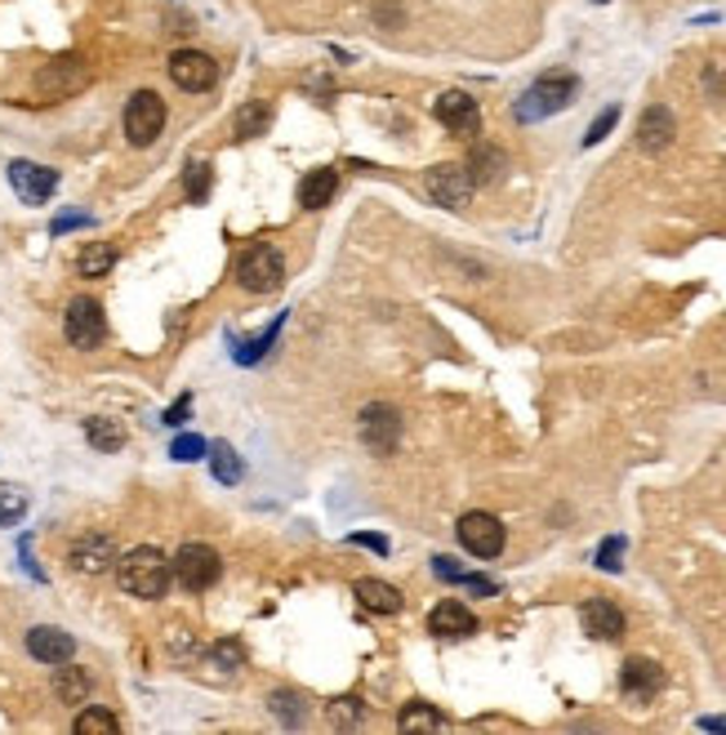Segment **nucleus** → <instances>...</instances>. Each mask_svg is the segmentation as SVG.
Here are the masks:
<instances>
[{
	"mask_svg": "<svg viewBox=\"0 0 726 735\" xmlns=\"http://www.w3.org/2000/svg\"><path fill=\"white\" fill-rule=\"evenodd\" d=\"M424 187H428V196L437 200V206L464 210L469 196H473V187H477V179H473L469 165H433V170L424 174Z\"/></svg>",
	"mask_w": 726,
	"mask_h": 735,
	"instance_id": "6e6552de",
	"label": "nucleus"
},
{
	"mask_svg": "<svg viewBox=\"0 0 726 735\" xmlns=\"http://www.w3.org/2000/svg\"><path fill=\"white\" fill-rule=\"evenodd\" d=\"M90 219L85 215H62V219H54V232H72V228H85Z\"/></svg>",
	"mask_w": 726,
	"mask_h": 735,
	"instance_id": "a19ab883",
	"label": "nucleus"
},
{
	"mask_svg": "<svg viewBox=\"0 0 726 735\" xmlns=\"http://www.w3.org/2000/svg\"><path fill=\"white\" fill-rule=\"evenodd\" d=\"M673 134H678L673 112H669L665 103H650V107L642 112V120H637V148H642V152H665V148L673 143Z\"/></svg>",
	"mask_w": 726,
	"mask_h": 735,
	"instance_id": "dca6fc26",
	"label": "nucleus"
},
{
	"mask_svg": "<svg viewBox=\"0 0 726 735\" xmlns=\"http://www.w3.org/2000/svg\"><path fill=\"white\" fill-rule=\"evenodd\" d=\"M620 687H624L629 700H655L659 691H665V668H659L655 659L633 655V659H624V668H620Z\"/></svg>",
	"mask_w": 726,
	"mask_h": 735,
	"instance_id": "4468645a",
	"label": "nucleus"
},
{
	"mask_svg": "<svg viewBox=\"0 0 726 735\" xmlns=\"http://www.w3.org/2000/svg\"><path fill=\"white\" fill-rule=\"evenodd\" d=\"M223 575V558L210 549V544H183L174 553V579L187 588V593H206L215 588Z\"/></svg>",
	"mask_w": 726,
	"mask_h": 735,
	"instance_id": "39448f33",
	"label": "nucleus"
},
{
	"mask_svg": "<svg viewBox=\"0 0 726 735\" xmlns=\"http://www.w3.org/2000/svg\"><path fill=\"white\" fill-rule=\"evenodd\" d=\"M353 593L361 597V607H370V611H379V616H397L402 611V593L392 588V584H383V579H357L353 584Z\"/></svg>",
	"mask_w": 726,
	"mask_h": 735,
	"instance_id": "aec40b11",
	"label": "nucleus"
},
{
	"mask_svg": "<svg viewBox=\"0 0 726 735\" xmlns=\"http://www.w3.org/2000/svg\"><path fill=\"white\" fill-rule=\"evenodd\" d=\"M353 544L374 549V553H388V540H383V535H353Z\"/></svg>",
	"mask_w": 726,
	"mask_h": 735,
	"instance_id": "ea45409f",
	"label": "nucleus"
},
{
	"mask_svg": "<svg viewBox=\"0 0 726 735\" xmlns=\"http://www.w3.org/2000/svg\"><path fill=\"white\" fill-rule=\"evenodd\" d=\"M433 116H437L450 134H459V139H469V134H477V125H482L477 99H469L464 90H446V94L433 103Z\"/></svg>",
	"mask_w": 726,
	"mask_h": 735,
	"instance_id": "9d476101",
	"label": "nucleus"
},
{
	"mask_svg": "<svg viewBox=\"0 0 726 735\" xmlns=\"http://www.w3.org/2000/svg\"><path fill=\"white\" fill-rule=\"evenodd\" d=\"M215 659H219L223 668H241V664H245V651H241V642H219V646H215Z\"/></svg>",
	"mask_w": 726,
	"mask_h": 735,
	"instance_id": "f704fd0d",
	"label": "nucleus"
},
{
	"mask_svg": "<svg viewBox=\"0 0 726 735\" xmlns=\"http://www.w3.org/2000/svg\"><path fill=\"white\" fill-rule=\"evenodd\" d=\"M459 584H464L469 593H482V597L495 593V579H486V575H459Z\"/></svg>",
	"mask_w": 726,
	"mask_h": 735,
	"instance_id": "4c0bfd02",
	"label": "nucleus"
},
{
	"mask_svg": "<svg viewBox=\"0 0 726 735\" xmlns=\"http://www.w3.org/2000/svg\"><path fill=\"white\" fill-rule=\"evenodd\" d=\"M206 459H210V468H215V478H219L223 486H237V482L245 478V463H241V455H237V450H232L228 441H215Z\"/></svg>",
	"mask_w": 726,
	"mask_h": 735,
	"instance_id": "5701e85b",
	"label": "nucleus"
},
{
	"mask_svg": "<svg viewBox=\"0 0 726 735\" xmlns=\"http://www.w3.org/2000/svg\"><path fill=\"white\" fill-rule=\"evenodd\" d=\"M237 282L250 290V295H273L281 282H286V259L273 250V245H250L237 263Z\"/></svg>",
	"mask_w": 726,
	"mask_h": 735,
	"instance_id": "20e7f679",
	"label": "nucleus"
},
{
	"mask_svg": "<svg viewBox=\"0 0 726 735\" xmlns=\"http://www.w3.org/2000/svg\"><path fill=\"white\" fill-rule=\"evenodd\" d=\"M374 19H388V23H402V10H397V5H374Z\"/></svg>",
	"mask_w": 726,
	"mask_h": 735,
	"instance_id": "79ce46f5",
	"label": "nucleus"
},
{
	"mask_svg": "<svg viewBox=\"0 0 726 735\" xmlns=\"http://www.w3.org/2000/svg\"><path fill=\"white\" fill-rule=\"evenodd\" d=\"M116 540L112 535H81V540L72 544V566L81 571V575H103V571H112L116 566Z\"/></svg>",
	"mask_w": 726,
	"mask_h": 735,
	"instance_id": "f3484780",
	"label": "nucleus"
},
{
	"mask_svg": "<svg viewBox=\"0 0 726 735\" xmlns=\"http://www.w3.org/2000/svg\"><path fill=\"white\" fill-rule=\"evenodd\" d=\"M85 437H90L94 450H107V455L125 446V428H120L116 420H103V415H99V420H85Z\"/></svg>",
	"mask_w": 726,
	"mask_h": 735,
	"instance_id": "bb28decb",
	"label": "nucleus"
},
{
	"mask_svg": "<svg viewBox=\"0 0 726 735\" xmlns=\"http://www.w3.org/2000/svg\"><path fill=\"white\" fill-rule=\"evenodd\" d=\"M397 437H402V415L392 406H366L361 411V441L374 455H392L397 450Z\"/></svg>",
	"mask_w": 726,
	"mask_h": 735,
	"instance_id": "f8f14e48",
	"label": "nucleus"
},
{
	"mask_svg": "<svg viewBox=\"0 0 726 735\" xmlns=\"http://www.w3.org/2000/svg\"><path fill=\"white\" fill-rule=\"evenodd\" d=\"M397 726H402V731L411 735V731H446L450 722H446V717H441V713H437L433 704H424V700H415V704H406V709H402V717H397Z\"/></svg>",
	"mask_w": 726,
	"mask_h": 735,
	"instance_id": "b1692460",
	"label": "nucleus"
},
{
	"mask_svg": "<svg viewBox=\"0 0 726 735\" xmlns=\"http://www.w3.org/2000/svg\"><path fill=\"white\" fill-rule=\"evenodd\" d=\"M62 334H68V344L81 348V353H94L103 340H107V317L94 299H72L68 303V317H62Z\"/></svg>",
	"mask_w": 726,
	"mask_h": 735,
	"instance_id": "0eeeda50",
	"label": "nucleus"
},
{
	"mask_svg": "<svg viewBox=\"0 0 726 735\" xmlns=\"http://www.w3.org/2000/svg\"><path fill=\"white\" fill-rule=\"evenodd\" d=\"M579 620H584V633H588V638H598V642H615V638H624V611L615 607V601H607V597L584 601V607H579Z\"/></svg>",
	"mask_w": 726,
	"mask_h": 735,
	"instance_id": "2eb2a0df",
	"label": "nucleus"
},
{
	"mask_svg": "<svg viewBox=\"0 0 726 735\" xmlns=\"http://www.w3.org/2000/svg\"><path fill=\"white\" fill-rule=\"evenodd\" d=\"M27 651H32V659L58 668V664H68V659L77 655V638L62 633V629H54V624H41V629L27 633Z\"/></svg>",
	"mask_w": 726,
	"mask_h": 735,
	"instance_id": "a211bd4d",
	"label": "nucleus"
},
{
	"mask_svg": "<svg viewBox=\"0 0 726 735\" xmlns=\"http://www.w3.org/2000/svg\"><path fill=\"white\" fill-rule=\"evenodd\" d=\"M268 704H273V709H277V713H281V717L290 722V726L299 722V709H295V704H299V696H295V691H277V696H273Z\"/></svg>",
	"mask_w": 726,
	"mask_h": 735,
	"instance_id": "c9c22d12",
	"label": "nucleus"
},
{
	"mask_svg": "<svg viewBox=\"0 0 726 735\" xmlns=\"http://www.w3.org/2000/svg\"><path fill=\"white\" fill-rule=\"evenodd\" d=\"M116 579H120V588H125L129 597L157 601V597H165V588H170V579H174V562H170L161 549L139 544V549H129V553L116 558Z\"/></svg>",
	"mask_w": 726,
	"mask_h": 735,
	"instance_id": "f257e3e1",
	"label": "nucleus"
},
{
	"mask_svg": "<svg viewBox=\"0 0 726 735\" xmlns=\"http://www.w3.org/2000/svg\"><path fill=\"white\" fill-rule=\"evenodd\" d=\"M433 571H437L441 579H454V584H459V575H464V571L454 566V558H433Z\"/></svg>",
	"mask_w": 726,
	"mask_h": 735,
	"instance_id": "58836bf2",
	"label": "nucleus"
},
{
	"mask_svg": "<svg viewBox=\"0 0 726 735\" xmlns=\"http://www.w3.org/2000/svg\"><path fill=\"white\" fill-rule=\"evenodd\" d=\"M187 411H192V392H183V397L174 401V406L165 411V424H170V428H178V424L187 420Z\"/></svg>",
	"mask_w": 726,
	"mask_h": 735,
	"instance_id": "e433bc0d",
	"label": "nucleus"
},
{
	"mask_svg": "<svg viewBox=\"0 0 726 735\" xmlns=\"http://www.w3.org/2000/svg\"><path fill=\"white\" fill-rule=\"evenodd\" d=\"M428 633H437V638H473L477 633V616L464 607V601L446 597V601H437L433 616H428Z\"/></svg>",
	"mask_w": 726,
	"mask_h": 735,
	"instance_id": "6ab92c4d",
	"label": "nucleus"
},
{
	"mask_svg": "<svg viewBox=\"0 0 726 735\" xmlns=\"http://www.w3.org/2000/svg\"><path fill=\"white\" fill-rule=\"evenodd\" d=\"M183 187H187V200H206V192H210V161H192L187 174H183Z\"/></svg>",
	"mask_w": 726,
	"mask_h": 735,
	"instance_id": "c756f323",
	"label": "nucleus"
},
{
	"mask_svg": "<svg viewBox=\"0 0 726 735\" xmlns=\"http://www.w3.org/2000/svg\"><path fill=\"white\" fill-rule=\"evenodd\" d=\"M170 81L178 90H187V94H206L219 81V62L210 54H201V49H174L170 54Z\"/></svg>",
	"mask_w": 726,
	"mask_h": 735,
	"instance_id": "1a4fd4ad",
	"label": "nucleus"
},
{
	"mask_svg": "<svg viewBox=\"0 0 726 735\" xmlns=\"http://www.w3.org/2000/svg\"><path fill=\"white\" fill-rule=\"evenodd\" d=\"M72 731H77V735H116L120 722H116L107 709H81L77 722H72Z\"/></svg>",
	"mask_w": 726,
	"mask_h": 735,
	"instance_id": "cd10ccee",
	"label": "nucleus"
},
{
	"mask_svg": "<svg viewBox=\"0 0 726 735\" xmlns=\"http://www.w3.org/2000/svg\"><path fill=\"white\" fill-rule=\"evenodd\" d=\"M624 549H629V544H624V535H611V540H607V544L598 549V566L615 575V571L624 566Z\"/></svg>",
	"mask_w": 726,
	"mask_h": 735,
	"instance_id": "2f4dec72",
	"label": "nucleus"
},
{
	"mask_svg": "<svg viewBox=\"0 0 726 735\" xmlns=\"http://www.w3.org/2000/svg\"><path fill=\"white\" fill-rule=\"evenodd\" d=\"M704 731H726V717H700Z\"/></svg>",
	"mask_w": 726,
	"mask_h": 735,
	"instance_id": "37998d69",
	"label": "nucleus"
},
{
	"mask_svg": "<svg viewBox=\"0 0 726 735\" xmlns=\"http://www.w3.org/2000/svg\"><path fill=\"white\" fill-rule=\"evenodd\" d=\"M575 90H579V81H575L571 72H549V77H540L531 90H526V94L517 99L512 116H517L521 125L544 120V116H553V112L571 107V103H575Z\"/></svg>",
	"mask_w": 726,
	"mask_h": 735,
	"instance_id": "f03ea898",
	"label": "nucleus"
},
{
	"mask_svg": "<svg viewBox=\"0 0 726 735\" xmlns=\"http://www.w3.org/2000/svg\"><path fill=\"white\" fill-rule=\"evenodd\" d=\"M165 129V99L157 90H139L125 103V139L135 148H152Z\"/></svg>",
	"mask_w": 726,
	"mask_h": 735,
	"instance_id": "7ed1b4c3",
	"label": "nucleus"
},
{
	"mask_svg": "<svg viewBox=\"0 0 726 735\" xmlns=\"http://www.w3.org/2000/svg\"><path fill=\"white\" fill-rule=\"evenodd\" d=\"M268 120H273V107H268V103H245V107L237 112L232 129H237V139H258V134L268 129Z\"/></svg>",
	"mask_w": 726,
	"mask_h": 735,
	"instance_id": "393cba45",
	"label": "nucleus"
},
{
	"mask_svg": "<svg viewBox=\"0 0 726 735\" xmlns=\"http://www.w3.org/2000/svg\"><path fill=\"white\" fill-rule=\"evenodd\" d=\"M170 455H174L178 463H192V459H206V455H210V441H206V437H196V433H183V437H174Z\"/></svg>",
	"mask_w": 726,
	"mask_h": 735,
	"instance_id": "7c9ffc66",
	"label": "nucleus"
},
{
	"mask_svg": "<svg viewBox=\"0 0 726 735\" xmlns=\"http://www.w3.org/2000/svg\"><path fill=\"white\" fill-rule=\"evenodd\" d=\"M23 508H27V499H23L19 491H10V486H0V526H10V521H19V517H23Z\"/></svg>",
	"mask_w": 726,
	"mask_h": 735,
	"instance_id": "72a5a7b5",
	"label": "nucleus"
},
{
	"mask_svg": "<svg viewBox=\"0 0 726 735\" xmlns=\"http://www.w3.org/2000/svg\"><path fill=\"white\" fill-rule=\"evenodd\" d=\"M90 691H94V682H90L85 668H77L72 659H68V664H58V674H54V696H58L62 704H85Z\"/></svg>",
	"mask_w": 726,
	"mask_h": 735,
	"instance_id": "412c9836",
	"label": "nucleus"
},
{
	"mask_svg": "<svg viewBox=\"0 0 726 735\" xmlns=\"http://www.w3.org/2000/svg\"><path fill=\"white\" fill-rule=\"evenodd\" d=\"M615 120H620V107L611 103V107H607V112H602L598 120H592V125H588V134H584V148H592V143H602V139H607V134L615 129Z\"/></svg>",
	"mask_w": 726,
	"mask_h": 735,
	"instance_id": "473e14b6",
	"label": "nucleus"
},
{
	"mask_svg": "<svg viewBox=\"0 0 726 735\" xmlns=\"http://www.w3.org/2000/svg\"><path fill=\"white\" fill-rule=\"evenodd\" d=\"M112 263H116V250H112L107 241H90V245L81 250V259H77L81 277H107V273H112Z\"/></svg>",
	"mask_w": 726,
	"mask_h": 735,
	"instance_id": "a878e982",
	"label": "nucleus"
},
{
	"mask_svg": "<svg viewBox=\"0 0 726 735\" xmlns=\"http://www.w3.org/2000/svg\"><path fill=\"white\" fill-rule=\"evenodd\" d=\"M469 170H473L477 183H495L504 174V152L499 148H477L473 161H469Z\"/></svg>",
	"mask_w": 726,
	"mask_h": 735,
	"instance_id": "c85d7f7f",
	"label": "nucleus"
},
{
	"mask_svg": "<svg viewBox=\"0 0 726 735\" xmlns=\"http://www.w3.org/2000/svg\"><path fill=\"white\" fill-rule=\"evenodd\" d=\"M454 535H459V544H464L473 558H482V562L499 558L504 544H508L504 521L491 517V513H464V517H459V526H454Z\"/></svg>",
	"mask_w": 726,
	"mask_h": 735,
	"instance_id": "423d86ee",
	"label": "nucleus"
},
{
	"mask_svg": "<svg viewBox=\"0 0 726 735\" xmlns=\"http://www.w3.org/2000/svg\"><path fill=\"white\" fill-rule=\"evenodd\" d=\"M335 187H339V174L335 170H312L303 183H299V206L303 210H321L335 200Z\"/></svg>",
	"mask_w": 726,
	"mask_h": 735,
	"instance_id": "4be33fe9",
	"label": "nucleus"
},
{
	"mask_svg": "<svg viewBox=\"0 0 726 735\" xmlns=\"http://www.w3.org/2000/svg\"><path fill=\"white\" fill-rule=\"evenodd\" d=\"M10 187L27 200V206H45V200L54 196V187H58V174L36 165V161H10Z\"/></svg>",
	"mask_w": 726,
	"mask_h": 735,
	"instance_id": "ddd939ff",
	"label": "nucleus"
},
{
	"mask_svg": "<svg viewBox=\"0 0 726 735\" xmlns=\"http://www.w3.org/2000/svg\"><path fill=\"white\" fill-rule=\"evenodd\" d=\"M85 81H90V67H85L81 58H54L45 72L36 77V90H41L45 99H68V94L85 90Z\"/></svg>",
	"mask_w": 726,
	"mask_h": 735,
	"instance_id": "9b49d317",
	"label": "nucleus"
}]
</instances>
